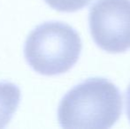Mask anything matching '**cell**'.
<instances>
[{"mask_svg": "<svg viewBox=\"0 0 130 129\" xmlns=\"http://www.w3.org/2000/svg\"><path fill=\"white\" fill-rule=\"evenodd\" d=\"M122 112L119 88L104 78H90L79 83L62 98L58 119L63 128H110Z\"/></svg>", "mask_w": 130, "mask_h": 129, "instance_id": "1", "label": "cell"}, {"mask_svg": "<svg viewBox=\"0 0 130 129\" xmlns=\"http://www.w3.org/2000/svg\"><path fill=\"white\" fill-rule=\"evenodd\" d=\"M82 47L80 35L72 27L59 21H49L29 34L24 55L36 72L53 76L67 72L77 63Z\"/></svg>", "mask_w": 130, "mask_h": 129, "instance_id": "2", "label": "cell"}, {"mask_svg": "<svg viewBox=\"0 0 130 129\" xmlns=\"http://www.w3.org/2000/svg\"><path fill=\"white\" fill-rule=\"evenodd\" d=\"M89 21L91 36L102 50L121 53L130 49V0H96Z\"/></svg>", "mask_w": 130, "mask_h": 129, "instance_id": "3", "label": "cell"}, {"mask_svg": "<svg viewBox=\"0 0 130 129\" xmlns=\"http://www.w3.org/2000/svg\"><path fill=\"white\" fill-rule=\"evenodd\" d=\"M21 89L14 83L0 81V128H5L17 110Z\"/></svg>", "mask_w": 130, "mask_h": 129, "instance_id": "4", "label": "cell"}, {"mask_svg": "<svg viewBox=\"0 0 130 129\" xmlns=\"http://www.w3.org/2000/svg\"><path fill=\"white\" fill-rule=\"evenodd\" d=\"M52 8L59 12H73L87 6L91 0H44Z\"/></svg>", "mask_w": 130, "mask_h": 129, "instance_id": "5", "label": "cell"}, {"mask_svg": "<svg viewBox=\"0 0 130 129\" xmlns=\"http://www.w3.org/2000/svg\"><path fill=\"white\" fill-rule=\"evenodd\" d=\"M126 110H127V115L130 121V84L127 87V94H126Z\"/></svg>", "mask_w": 130, "mask_h": 129, "instance_id": "6", "label": "cell"}]
</instances>
